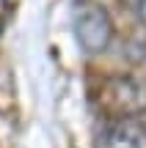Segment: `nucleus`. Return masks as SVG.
<instances>
[{"label": "nucleus", "mask_w": 146, "mask_h": 148, "mask_svg": "<svg viewBox=\"0 0 146 148\" xmlns=\"http://www.w3.org/2000/svg\"><path fill=\"white\" fill-rule=\"evenodd\" d=\"M72 30L75 38L88 55H99L113 41V22L110 14L97 0H75L72 5Z\"/></svg>", "instance_id": "f257e3e1"}, {"label": "nucleus", "mask_w": 146, "mask_h": 148, "mask_svg": "<svg viewBox=\"0 0 146 148\" xmlns=\"http://www.w3.org/2000/svg\"><path fill=\"white\" fill-rule=\"evenodd\" d=\"M99 99L105 110L113 115V121L138 118L146 112V85L138 77H110L102 85Z\"/></svg>", "instance_id": "f03ea898"}, {"label": "nucleus", "mask_w": 146, "mask_h": 148, "mask_svg": "<svg viewBox=\"0 0 146 148\" xmlns=\"http://www.w3.org/2000/svg\"><path fill=\"white\" fill-rule=\"evenodd\" d=\"M97 148H146V126L138 118L110 121L99 129Z\"/></svg>", "instance_id": "7ed1b4c3"}, {"label": "nucleus", "mask_w": 146, "mask_h": 148, "mask_svg": "<svg viewBox=\"0 0 146 148\" xmlns=\"http://www.w3.org/2000/svg\"><path fill=\"white\" fill-rule=\"evenodd\" d=\"M127 5H130L132 16H135V19L146 27V0H127Z\"/></svg>", "instance_id": "20e7f679"}, {"label": "nucleus", "mask_w": 146, "mask_h": 148, "mask_svg": "<svg viewBox=\"0 0 146 148\" xmlns=\"http://www.w3.org/2000/svg\"><path fill=\"white\" fill-rule=\"evenodd\" d=\"M8 19H11V0H0V36H3Z\"/></svg>", "instance_id": "39448f33"}]
</instances>
